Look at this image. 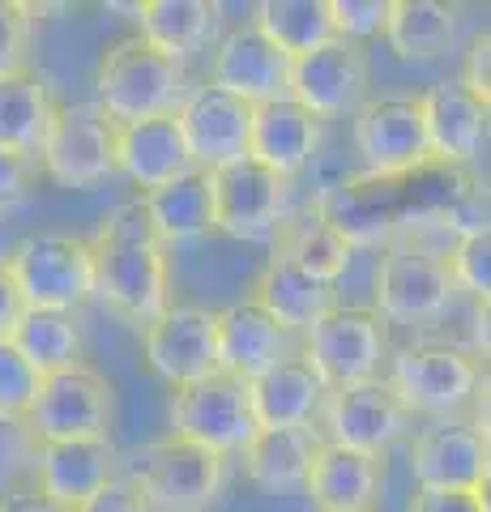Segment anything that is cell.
Segmentation results:
<instances>
[{
	"instance_id": "6da1fadb",
	"label": "cell",
	"mask_w": 491,
	"mask_h": 512,
	"mask_svg": "<svg viewBox=\"0 0 491 512\" xmlns=\"http://www.w3.org/2000/svg\"><path fill=\"white\" fill-rule=\"evenodd\" d=\"M351 248H380L393 244L410 227H436L457 239L491 231L487 227V188L479 175L466 167H449L440 158L398 171V175H372L355 171L346 180L329 184L312 201Z\"/></svg>"
},
{
	"instance_id": "7a4b0ae2",
	"label": "cell",
	"mask_w": 491,
	"mask_h": 512,
	"mask_svg": "<svg viewBox=\"0 0 491 512\" xmlns=\"http://www.w3.org/2000/svg\"><path fill=\"white\" fill-rule=\"evenodd\" d=\"M94 299H103L124 325L146 329L171 308V261L154 239L141 197L112 205L90 235Z\"/></svg>"
},
{
	"instance_id": "3957f363",
	"label": "cell",
	"mask_w": 491,
	"mask_h": 512,
	"mask_svg": "<svg viewBox=\"0 0 491 512\" xmlns=\"http://www.w3.org/2000/svg\"><path fill=\"white\" fill-rule=\"evenodd\" d=\"M94 94H99L94 107L112 124L167 116L184 99V69L141 35H124L103 47L99 69H94Z\"/></svg>"
},
{
	"instance_id": "277c9868",
	"label": "cell",
	"mask_w": 491,
	"mask_h": 512,
	"mask_svg": "<svg viewBox=\"0 0 491 512\" xmlns=\"http://www.w3.org/2000/svg\"><path fill=\"white\" fill-rule=\"evenodd\" d=\"M5 269L22 295V308L77 312L94 299V256L82 235L35 231L13 244Z\"/></svg>"
},
{
	"instance_id": "5b68a950",
	"label": "cell",
	"mask_w": 491,
	"mask_h": 512,
	"mask_svg": "<svg viewBox=\"0 0 491 512\" xmlns=\"http://www.w3.org/2000/svg\"><path fill=\"white\" fill-rule=\"evenodd\" d=\"M129 483L150 512H205L227 483V457L163 436L129 457Z\"/></svg>"
},
{
	"instance_id": "8992f818",
	"label": "cell",
	"mask_w": 491,
	"mask_h": 512,
	"mask_svg": "<svg viewBox=\"0 0 491 512\" xmlns=\"http://www.w3.org/2000/svg\"><path fill=\"white\" fill-rule=\"evenodd\" d=\"M479 359L462 346L419 342L393 355L389 389L398 393L406 414H427V419H453L462 414L474 393H479Z\"/></svg>"
},
{
	"instance_id": "52a82bcc",
	"label": "cell",
	"mask_w": 491,
	"mask_h": 512,
	"mask_svg": "<svg viewBox=\"0 0 491 512\" xmlns=\"http://www.w3.org/2000/svg\"><path fill=\"white\" fill-rule=\"evenodd\" d=\"M171 436L201 444L218 457L244 453L248 440L257 436V419L248 406V380H235L227 372H214L205 380L171 389L167 402Z\"/></svg>"
},
{
	"instance_id": "ba28073f",
	"label": "cell",
	"mask_w": 491,
	"mask_h": 512,
	"mask_svg": "<svg viewBox=\"0 0 491 512\" xmlns=\"http://www.w3.org/2000/svg\"><path fill=\"white\" fill-rule=\"evenodd\" d=\"M295 350L321 376L325 389L372 380L385 359V320L372 308H329L295 338Z\"/></svg>"
},
{
	"instance_id": "9c48e42d",
	"label": "cell",
	"mask_w": 491,
	"mask_h": 512,
	"mask_svg": "<svg viewBox=\"0 0 491 512\" xmlns=\"http://www.w3.org/2000/svg\"><path fill=\"white\" fill-rule=\"evenodd\" d=\"M39 163L60 188L86 192L116 175V124L94 103H56L39 141Z\"/></svg>"
},
{
	"instance_id": "30bf717a",
	"label": "cell",
	"mask_w": 491,
	"mask_h": 512,
	"mask_svg": "<svg viewBox=\"0 0 491 512\" xmlns=\"http://www.w3.org/2000/svg\"><path fill=\"white\" fill-rule=\"evenodd\" d=\"M112 380L90 363H69L60 372L39 376V389L30 397L26 423L35 427L39 444L52 440H90L107 436L112 423Z\"/></svg>"
},
{
	"instance_id": "8fae6325",
	"label": "cell",
	"mask_w": 491,
	"mask_h": 512,
	"mask_svg": "<svg viewBox=\"0 0 491 512\" xmlns=\"http://www.w3.org/2000/svg\"><path fill=\"white\" fill-rule=\"evenodd\" d=\"M368 86H372V69H368V52L355 39H329L321 47H312L308 56L291 60V77H287V99H295L304 111H312L316 120H338V116H355L368 103Z\"/></svg>"
},
{
	"instance_id": "7c38bea8",
	"label": "cell",
	"mask_w": 491,
	"mask_h": 512,
	"mask_svg": "<svg viewBox=\"0 0 491 512\" xmlns=\"http://www.w3.org/2000/svg\"><path fill=\"white\" fill-rule=\"evenodd\" d=\"M453 278L445 256L389 244L376 265L372 286V312L389 325H427V320L445 316L453 299Z\"/></svg>"
},
{
	"instance_id": "4fadbf2b",
	"label": "cell",
	"mask_w": 491,
	"mask_h": 512,
	"mask_svg": "<svg viewBox=\"0 0 491 512\" xmlns=\"http://www.w3.org/2000/svg\"><path fill=\"white\" fill-rule=\"evenodd\" d=\"M291 180H282L257 158H235L227 167L210 171V201H214V231L231 239H269L287 214Z\"/></svg>"
},
{
	"instance_id": "5bb4252c",
	"label": "cell",
	"mask_w": 491,
	"mask_h": 512,
	"mask_svg": "<svg viewBox=\"0 0 491 512\" xmlns=\"http://www.w3.org/2000/svg\"><path fill=\"white\" fill-rule=\"evenodd\" d=\"M316 419H321V427H316L321 440L380 457L406 431L410 414L398 402V393H393L380 376H372V380L346 384V389H329Z\"/></svg>"
},
{
	"instance_id": "9a60e30c",
	"label": "cell",
	"mask_w": 491,
	"mask_h": 512,
	"mask_svg": "<svg viewBox=\"0 0 491 512\" xmlns=\"http://www.w3.org/2000/svg\"><path fill=\"white\" fill-rule=\"evenodd\" d=\"M355 150L363 158V171L372 175H398L432 158L427 150V128L419 111V94H385L368 99L355 111L351 124Z\"/></svg>"
},
{
	"instance_id": "2e32d148",
	"label": "cell",
	"mask_w": 491,
	"mask_h": 512,
	"mask_svg": "<svg viewBox=\"0 0 491 512\" xmlns=\"http://www.w3.org/2000/svg\"><path fill=\"white\" fill-rule=\"evenodd\" d=\"M176 128L184 137V150L193 158L197 171H214L227 167L235 158L248 154V116L252 107L235 94L218 90V86H193L184 90V99L176 103Z\"/></svg>"
},
{
	"instance_id": "e0dca14e",
	"label": "cell",
	"mask_w": 491,
	"mask_h": 512,
	"mask_svg": "<svg viewBox=\"0 0 491 512\" xmlns=\"http://www.w3.org/2000/svg\"><path fill=\"white\" fill-rule=\"evenodd\" d=\"M146 363L171 389L193 384L218 372V342H214V312L201 303H171V308L141 329Z\"/></svg>"
},
{
	"instance_id": "ac0fdd59",
	"label": "cell",
	"mask_w": 491,
	"mask_h": 512,
	"mask_svg": "<svg viewBox=\"0 0 491 512\" xmlns=\"http://www.w3.org/2000/svg\"><path fill=\"white\" fill-rule=\"evenodd\" d=\"M410 474L432 491H487V431L470 419H432L410 448Z\"/></svg>"
},
{
	"instance_id": "d6986e66",
	"label": "cell",
	"mask_w": 491,
	"mask_h": 512,
	"mask_svg": "<svg viewBox=\"0 0 491 512\" xmlns=\"http://www.w3.org/2000/svg\"><path fill=\"white\" fill-rule=\"evenodd\" d=\"M287 77H291V56H282L252 22L231 26L214 47L210 86L235 94L248 107L287 99Z\"/></svg>"
},
{
	"instance_id": "ffe728a7",
	"label": "cell",
	"mask_w": 491,
	"mask_h": 512,
	"mask_svg": "<svg viewBox=\"0 0 491 512\" xmlns=\"http://www.w3.org/2000/svg\"><path fill=\"white\" fill-rule=\"evenodd\" d=\"M423 128H427V150L432 158L449 167H466L487 141V116L491 103L470 94L462 82H436L419 94Z\"/></svg>"
},
{
	"instance_id": "44dd1931",
	"label": "cell",
	"mask_w": 491,
	"mask_h": 512,
	"mask_svg": "<svg viewBox=\"0 0 491 512\" xmlns=\"http://www.w3.org/2000/svg\"><path fill=\"white\" fill-rule=\"evenodd\" d=\"M214 342H218V372L235 380L261 376L265 367H274L295 350L291 333L274 316H265L252 299L227 303L223 312H214Z\"/></svg>"
},
{
	"instance_id": "7402d4cb",
	"label": "cell",
	"mask_w": 491,
	"mask_h": 512,
	"mask_svg": "<svg viewBox=\"0 0 491 512\" xmlns=\"http://www.w3.org/2000/svg\"><path fill=\"white\" fill-rule=\"evenodd\" d=\"M325 124L304 111L295 99L257 103L248 116V158H257L282 180H295L299 171L312 163L316 146H321Z\"/></svg>"
},
{
	"instance_id": "603a6c76",
	"label": "cell",
	"mask_w": 491,
	"mask_h": 512,
	"mask_svg": "<svg viewBox=\"0 0 491 512\" xmlns=\"http://www.w3.org/2000/svg\"><path fill=\"white\" fill-rule=\"evenodd\" d=\"M116 444L107 436H90V440H52L39 444L35 457V487L47 495V500L77 508L94 495L103 483L116 478Z\"/></svg>"
},
{
	"instance_id": "cb8c5ba5",
	"label": "cell",
	"mask_w": 491,
	"mask_h": 512,
	"mask_svg": "<svg viewBox=\"0 0 491 512\" xmlns=\"http://www.w3.org/2000/svg\"><path fill=\"white\" fill-rule=\"evenodd\" d=\"M325 393L329 389L299 350H291L287 359H278L274 367H265L261 376L248 380V406H252V419H257V431L312 427V419L321 414Z\"/></svg>"
},
{
	"instance_id": "d4e9b609",
	"label": "cell",
	"mask_w": 491,
	"mask_h": 512,
	"mask_svg": "<svg viewBox=\"0 0 491 512\" xmlns=\"http://www.w3.org/2000/svg\"><path fill=\"white\" fill-rule=\"evenodd\" d=\"M116 171H124L133 184H141V192L193 171V158L184 150L176 116L167 111V116L116 124Z\"/></svg>"
},
{
	"instance_id": "484cf974",
	"label": "cell",
	"mask_w": 491,
	"mask_h": 512,
	"mask_svg": "<svg viewBox=\"0 0 491 512\" xmlns=\"http://www.w3.org/2000/svg\"><path fill=\"white\" fill-rule=\"evenodd\" d=\"M304 491L312 495L316 512H372L380 491V457L321 440V448L312 453Z\"/></svg>"
},
{
	"instance_id": "4316f807",
	"label": "cell",
	"mask_w": 491,
	"mask_h": 512,
	"mask_svg": "<svg viewBox=\"0 0 491 512\" xmlns=\"http://www.w3.org/2000/svg\"><path fill=\"white\" fill-rule=\"evenodd\" d=\"M248 299L257 303L265 316H274L291 338H299L316 316H325L329 308H334V282L312 278L299 265H291L287 256L274 252L261 265V274H257V282H252Z\"/></svg>"
},
{
	"instance_id": "83f0119b",
	"label": "cell",
	"mask_w": 491,
	"mask_h": 512,
	"mask_svg": "<svg viewBox=\"0 0 491 512\" xmlns=\"http://www.w3.org/2000/svg\"><path fill=\"white\" fill-rule=\"evenodd\" d=\"M141 210L150 218L154 239L167 252L176 244H193L214 231V201H210V171H184L176 180L141 192Z\"/></svg>"
},
{
	"instance_id": "f1b7e54d",
	"label": "cell",
	"mask_w": 491,
	"mask_h": 512,
	"mask_svg": "<svg viewBox=\"0 0 491 512\" xmlns=\"http://www.w3.org/2000/svg\"><path fill=\"white\" fill-rule=\"evenodd\" d=\"M52 107V82L43 73L26 69V64L13 73H0V150L35 158Z\"/></svg>"
},
{
	"instance_id": "f546056e",
	"label": "cell",
	"mask_w": 491,
	"mask_h": 512,
	"mask_svg": "<svg viewBox=\"0 0 491 512\" xmlns=\"http://www.w3.org/2000/svg\"><path fill=\"white\" fill-rule=\"evenodd\" d=\"M316 448H321L316 427H265L244 448V470L265 491H291L304 487Z\"/></svg>"
},
{
	"instance_id": "4dcf8cb0",
	"label": "cell",
	"mask_w": 491,
	"mask_h": 512,
	"mask_svg": "<svg viewBox=\"0 0 491 512\" xmlns=\"http://www.w3.org/2000/svg\"><path fill=\"white\" fill-rule=\"evenodd\" d=\"M214 26L218 5H210V0H141L137 5V35L171 60L201 52Z\"/></svg>"
},
{
	"instance_id": "1f68e13d",
	"label": "cell",
	"mask_w": 491,
	"mask_h": 512,
	"mask_svg": "<svg viewBox=\"0 0 491 512\" xmlns=\"http://www.w3.org/2000/svg\"><path fill=\"white\" fill-rule=\"evenodd\" d=\"M380 30L402 60H440L457 39V9L440 0H389Z\"/></svg>"
},
{
	"instance_id": "d6a6232c",
	"label": "cell",
	"mask_w": 491,
	"mask_h": 512,
	"mask_svg": "<svg viewBox=\"0 0 491 512\" xmlns=\"http://www.w3.org/2000/svg\"><path fill=\"white\" fill-rule=\"evenodd\" d=\"M9 346L35 367L39 376L60 372L82 355V325L77 312H47V308H22V316L9 329Z\"/></svg>"
},
{
	"instance_id": "836d02e7",
	"label": "cell",
	"mask_w": 491,
	"mask_h": 512,
	"mask_svg": "<svg viewBox=\"0 0 491 512\" xmlns=\"http://www.w3.org/2000/svg\"><path fill=\"white\" fill-rule=\"evenodd\" d=\"M351 252L355 248L346 244L312 205L278 227V256H287L291 265H299L304 274L321 278V282H338L346 274V265H351Z\"/></svg>"
},
{
	"instance_id": "e575fe53",
	"label": "cell",
	"mask_w": 491,
	"mask_h": 512,
	"mask_svg": "<svg viewBox=\"0 0 491 512\" xmlns=\"http://www.w3.org/2000/svg\"><path fill=\"white\" fill-rule=\"evenodd\" d=\"M252 26L291 60L308 56L312 47L334 39V22H329L325 0H261L252 9Z\"/></svg>"
},
{
	"instance_id": "d590c367",
	"label": "cell",
	"mask_w": 491,
	"mask_h": 512,
	"mask_svg": "<svg viewBox=\"0 0 491 512\" xmlns=\"http://www.w3.org/2000/svg\"><path fill=\"white\" fill-rule=\"evenodd\" d=\"M445 265H449L453 291H466L479 303H487V291H491V231L457 239L453 252H445Z\"/></svg>"
},
{
	"instance_id": "8d00e7d4",
	"label": "cell",
	"mask_w": 491,
	"mask_h": 512,
	"mask_svg": "<svg viewBox=\"0 0 491 512\" xmlns=\"http://www.w3.org/2000/svg\"><path fill=\"white\" fill-rule=\"evenodd\" d=\"M39 436L26 414H0V491L18 487V478L35 470Z\"/></svg>"
},
{
	"instance_id": "74e56055",
	"label": "cell",
	"mask_w": 491,
	"mask_h": 512,
	"mask_svg": "<svg viewBox=\"0 0 491 512\" xmlns=\"http://www.w3.org/2000/svg\"><path fill=\"white\" fill-rule=\"evenodd\" d=\"M30 35H35V5L0 0V73H13L26 64Z\"/></svg>"
},
{
	"instance_id": "f35d334b",
	"label": "cell",
	"mask_w": 491,
	"mask_h": 512,
	"mask_svg": "<svg viewBox=\"0 0 491 512\" xmlns=\"http://www.w3.org/2000/svg\"><path fill=\"white\" fill-rule=\"evenodd\" d=\"M35 389L39 372L9 346V338H0V414H26Z\"/></svg>"
},
{
	"instance_id": "ab89813d",
	"label": "cell",
	"mask_w": 491,
	"mask_h": 512,
	"mask_svg": "<svg viewBox=\"0 0 491 512\" xmlns=\"http://www.w3.org/2000/svg\"><path fill=\"white\" fill-rule=\"evenodd\" d=\"M325 5H329V22H334V35L359 43L363 35H380L389 0H325Z\"/></svg>"
},
{
	"instance_id": "60d3db41",
	"label": "cell",
	"mask_w": 491,
	"mask_h": 512,
	"mask_svg": "<svg viewBox=\"0 0 491 512\" xmlns=\"http://www.w3.org/2000/svg\"><path fill=\"white\" fill-rule=\"evenodd\" d=\"M30 184H35V158L0 150V214L18 210L30 197Z\"/></svg>"
},
{
	"instance_id": "b9f144b4",
	"label": "cell",
	"mask_w": 491,
	"mask_h": 512,
	"mask_svg": "<svg viewBox=\"0 0 491 512\" xmlns=\"http://www.w3.org/2000/svg\"><path fill=\"white\" fill-rule=\"evenodd\" d=\"M406 512H487V491H432L419 487Z\"/></svg>"
},
{
	"instance_id": "7bdbcfd3",
	"label": "cell",
	"mask_w": 491,
	"mask_h": 512,
	"mask_svg": "<svg viewBox=\"0 0 491 512\" xmlns=\"http://www.w3.org/2000/svg\"><path fill=\"white\" fill-rule=\"evenodd\" d=\"M73 512H150V508H146V500L137 495V487L129 483V478L116 474L112 483H103L94 495H86Z\"/></svg>"
},
{
	"instance_id": "ee69618b",
	"label": "cell",
	"mask_w": 491,
	"mask_h": 512,
	"mask_svg": "<svg viewBox=\"0 0 491 512\" xmlns=\"http://www.w3.org/2000/svg\"><path fill=\"white\" fill-rule=\"evenodd\" d=\"M457 82H462L470 94H479L483 103H491V35H487V26L470 39L466 69H462V77H457Z\"/></svg>"
},
{
	"instance_id": "f6af8a7d",
	"label": "cell",
	"mask_w": 491,
	"mask_h": 512,
	"mask_svg": "<svg viewBox=\"0 0 491 512\" xmlns=\"http://www.w3.org/2000/svg\"><path fill=\"white\" fill-rule=\"evenodd\" d=\"M0 512H73V508L47 500L39 487H9L0 491Z\"/></svg>"
},
{
	"instance_id": "bcb514c9",
	"label": "cell",
	"mask_w": 491,
	"mask_h": 512,
	"mask_svg": "<svg viewBox=\"0 0 491 512\" xmlns=\"http://www.w3.org/2000/svg\"><path fill=\"white\" fill-rule=\"evenodd\" d=\"M18 316H22V295H18V286H13L5 261H0V338H9Z\"/></svg>"
}]
</instances>
